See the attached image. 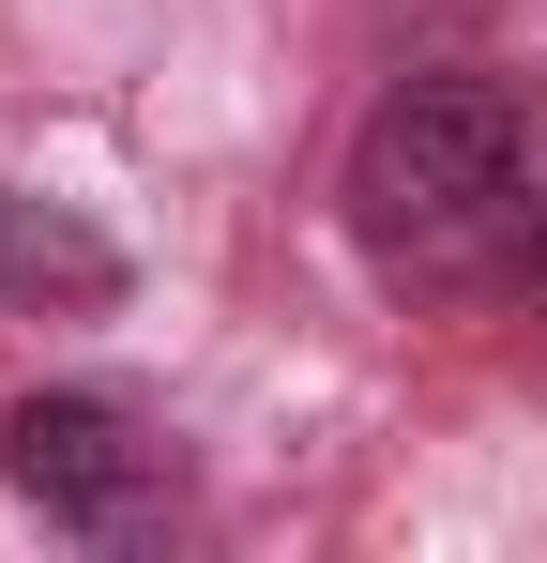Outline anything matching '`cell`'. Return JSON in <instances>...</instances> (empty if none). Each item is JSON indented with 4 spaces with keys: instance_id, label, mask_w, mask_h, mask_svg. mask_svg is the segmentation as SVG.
<instances>
[{
    "instance_id": "1",
    "label": "cell",
    "mask_w": 547,
    "mask_h": 563,
    "mask_svg": "<svg viewBox=\"0 0 547 563\" xmlns=\"http://www.w3.org/2000/svg\"><path fill=\"white\" fill-rule=\"evenodd\" d=\"M350 244L380 260L395 289H487L517 275V213H533V122L502 77L471 62H426L365 107L350 137Z\"/></svg>"
},
{
    "instance_id": "2",
    "label": "cell",
    "mask_w": 547,
    "mask_h": 563,
    "mask_svg": "<svg viewBox=\"0 0 547 563\" xmlns=\"http://www.w3.org/2000/svg\"><path fill=\"white\" fill-rule=\"evenodd\" d=\"M0 472H15V503H31L46 533H77V549H137L182 503V457L122 396H31V411L0 427Z\"/></svg>"
},
{
    "instance_id": "3",
    "label": "cell",
    "mask_w": 547,
    "mask_h": 563,
    "mask_svg": "<svg viewBox=\"0 0 547 563\" xmlns=\"http://www.w3.org/2000/svg\"><path fill=\"white\" fill-rule=\"evenodd\" d=\"M122 260L91 244L77 213H46V198H0V305H107Z\"/></svg>"
},
{
    "instance_id": "4",
    "label": "cell",
    "mask_w": 547,
    "mask_h": 563,
    "mask_svg": "<svg viewBox=\"0 0 547 563\" xmlns=\"http://www.w3.org/2000/svg\"><path fill=\"white\" fill-rule=\"evenodd\" d=\"M517 289L547 305V184H533V213H517Z\"/></svg>"
}]
</instances>
